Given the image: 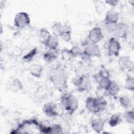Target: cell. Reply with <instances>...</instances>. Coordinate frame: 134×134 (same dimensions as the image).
I'll return each mask as SVG.
<instances>
[{"mask_svg":"<svg viewBox=\"0 0 134 134\" xmlns=\"http://www.w3.org/2000/svg\"><path fill=\"white\" fill-rule=\"evenodd\" d=\"M49 78L53 85L60 91L63 92L68 88L67 77L64 70L57 66L49 72Z\"/></svg>","mask_w":134,"mask_h":134,"instance_id":"obj_1","label":"cell"},{"mask_svg":"<svg viewBox=\"0 0 134 134\" xmlns=\"http://www.w3.org/2000/svg\"><path fill=\"white\" fill-rule=\"evenodd\" d=\"M61 105L69 114L72 115L79 107V100L75 96L65 93L61 97Z\"/></svg>","mask_w":134,"mask_h":134,"instance_id":"obj_2","label":"cell"},{"mask_svg":"<svg viewBox=\"0 0 134 134\" xmlns=\"http://www.w3.org/2000/svg\"><path fill=\"white\" fill-rule=\"evenodd\" d=\"M107 29L113 32L116 36L123 39H126L127 36V27L123 23H117L113 25H107Z\"/></svg>","mask_w":134,"mask_h":134,"instance_id":"obj_3","label":"cell"},{"mask_svg":"<svg viewBox=\"0 0 134 134\" xmlns=\"http://www.w3.org/2000/svg\"><path fill=\"white\" fill-rule=\"evenodd\" d=\"M30 23L29 15L25 12H20L17 13L14 20V26L19 29H23L28 26Z\"/></svg>","mask_w":134,"mask_h":134,"instance_id":"obj_4","label":"cell"},{"mask_svg":"<svg viewBox=\"0 0 134 134\" xmlns=\"http://www.w3.org/2000/svg\"><path fill=\"white\" fill-rule=\"evenodd\" d=\"M121 45L119 41L116 38H110L107 44V51L109 55L117 57L119 54Z\"/></svg>","mask_w":134,"mask_h":134,"instance_id":"obj_5","label":"cell"},{"mask_svg":"<svg viewBox=\"0 0 134 134\" xmlns=\"http://www.w3.org/2000/svg\"><path fill=\"white\" fill-rule=\"evenodd\" d=\"M83 55L87 57L99 58L101 56L100 50L97 44L90 43L84 48Z\"/></svg>","mask_w":134,"mask_h":134,"instance_id":"obj_6","label":"cell"},{"mask_svg":"<svg viewBox=\"0 0 134 134\" xmlns=\"http://www.w3.org/2000/svg\"><path fill=\"white\" fill-rule=\"evenodd\" d=\"M102 30L98 27H95L91 29L88 35V39L91 43L97 44L103 38Z\"/></svg>","mask_w":134,"mask_h":134,"instance_id":"obj_7","label":"cell"},{"mask_svg":"<svg viewBox=\"0 0 134 134\" xmlns=\"http://www.w3.org/2000/svg\"><path fill=\"white\" fill-rule=\"evenodd\" d=\"M42 111L46 116L49 117L53 118L59 115L57 105L52 102H49L45 104L43 107Z\"/></svg>","mask_w":134,"mask_h":134,"instance_id":"obj_8","label":"cell"},{"mask_svg":"<svg viewBox=\"0 0 134 134\" xmlns=\"http://www.w3.org/2000/svg\"><path fill=\"white\" fill-rule=\"evenodd\" d=\"M118 66L121 71H130L133 69V62L129 56H121L118 61Z\"/></svg>","mask_w":134,"mask_h":134,"instance_id":"obj_9","label":"cell"},{"mask_svg":"<svg viewBox=\"0 0 134 134\" xmlns=\"http://www.w3.org/2000/svg\"><path fill=\"white\" fill-rule=\"evenodd\" d=\"M119 14L117 12L113 10L108 11L105 15L104 21L106 25H113L118 23Z\"/></svg>","mask_w":134,"mask_h":134,"instance_id":"obj_10","label":"cell"},{"mask_svg":"<svg viewBox=\"0 0 134 134\" xmlns=\"http://www.w3.org/2000/svg\"><path fill=\"white\" fill-rule=\"evenodd\" d=\"M46 48L50 50H57L59 44L58 36L53 34L49 36L46 41L43 43Z\"/></svg>","mask_w":134,"mask_h":134,"instance_id":"obj_11","label":"cell"},{"mask_svg":"<svg viewBox=\"0 0 134 134\" xmlns=\"http://www.w3.org/2000/svg\"><path fill=\"white\" fill-rule=\"evenodd\" d=\"M85 107L91 113L94 114L99 113L95 97H87L85 100Z\"/></svg>","mask_w":134,"mask_h":134,"instance_id":"obj_12","label":"cell"},{"mask_svg":"<svg viewBox=\"0 0 134 134\" xmlns=\"http://www.w3.org/2000/svg\"><path fill=\"white\" fill-rule=\"evenodd\" d=\"M28 71L32 76L37 78H40L42 74L43 68L40 64L35 63L31 64L29 66Z\"/></svg>","mask_w":134,"mask_h":134,"instance_id":"obj_13","label":"cell"},{"mask_svg":"<svg viewBox=\"0 0 134 134\" xmlns=\"http://www.w3.org/2000/svg\"><path fill=\"white\" fill-rule=\"evenodd\" d=\"M23 88L22 82L18 78H14L8 83V88L13 92H18Z\"/></svg>","mask_w":134,"mask_h":134,"instance_id":"obj_14","label":"cell"},{"mask_svg":"<svg viewBox=\"0 0 134 134\" xmlns=\"http://www.w3.org/2000/svg\"><path fill=\"white\" fill-rule=\"evenodd\" d=\"M59 56V51L57 50H50L49 49L46 51L43 55L44 60L50 63L54 61Z\"/></svg>","mask_w":134,"mask_h":134,"instance_id":"obj_15","label":"cell"},{"mask_svg":"<svg viewBox=\"0 0 134 134\" xmlns=\"http://www.w3.org/2000/svg\"><path fill=\"white\" fill-rule=\"evenodd\" d=\"M119 102L120 106L125 109H130L132 107V101L127 95H122L119 98Z\"/></svg>","mask_w":134,"mask_h":134,"instance_id":"obj_16","label":"cell"},{"mask_svg":"<svg viewBox=\"0 0 134 134\" xmlns=\"http://www.w3.org/2000/svg\"><path fill=\"white\" fill-rule=\"evenodd\" d=\"M104 125L105 124L104 121L100 118L94 119L91 122L92 128L95 132L97 133H100L103 130L104 128Z\"/></svg>","mask_w":134,"mask_h":134,"instance_id":"obj_17","label":"cell"},{"mask_svg":"<svg viewBox=\"0 0 134 134\" xmlns=\"http://www.w3.org/2000/svg\"><path fill=\"white\" fill-rule=\"evenodd\" d=\"M52 125L48 120H43L39 122L38 129L41 133H50Z\"/></svg>","mask_w":134,"mask_h":134,"instance_id":"obj_18","label":"cell"},{"mask_svg":"<svg viewBox=\"0 0 134 134\" xmlns=\"http://www.w3.org/2000/svg\"><path fill=\"white\" fill-rule=\"evenodd\" d=\"M59 36L66 42L70 41L72 38L71 31L68 27L63 26L62 30L59 35Z\"/></svg>","mask_w":134,"mask_h":134,"instance_id":"obj_19","label":"cell"},{"mask_svg":"<svg viewBox=\"0 0 134 134\" xmlns=\"http://www.w3.org/2000/svg\"><path fill=\"white\" fill-rule=\"evenodd\" d=\"M119 91H120L119 86L118 84V83L114 81H111V83L110 86L106 91V92L108 93V94L109 95L113 97L116 96L119 93Z\"/></svg>","mask_w":134,"mask_h":134,"instance_id":"obj_20","label":"cell"},{"mask_svg":"<svg viewBox=\"0 0 134 134\" xmlns=\"http://www.w3.org/2000/svg\"><path fill=\"white\" fill-rule=\"evenodd\" d=\"M111 80L109 77L99 78L98 80V87L102 90L107 91L111 83Z\"/></svg>","mask_w":134,"mask_h":134,"instance_id":"obj_21","label":"cell"},{"mask_svg":"<svg viewBox=\"0 0 134 134\" xmlns=\"http://www.w3.org/2000/svg\"><path fill=\"white\" fill-rule=\"evenodd\" d=\"M121 121L120 115L119 114L116 113L113 114L108 120V124L111 127H115L118 125Z\"/></svg>","mask_w":134,"mask_h":134,"instance_id":"obj_22","label":"cell"},{"mask_svg":"<svg viewBox=\"0 0 134 134\" xmlns=\"http://www.w3.org/2000/svg\"><path fill=\"white\" fill-rule=\"evenodd\" d=\"M90 87H91L90 81L87 77L85 76L82 83L76 88L78 91L83 92L88 90L89 88H90Z\"/></svg>","mask_w":134,"mask_h":134,"instance_id":"obj_23","label":"cell"},{"mask_svg":"<svg viewBox=\"0 0 134 134\" xmlns=\"http://www.w3.org/2000/svg\"><path fill=\"white\" fill-rule=\"evenodd\" d=\"M38 52V48L37 47H35L30 50V51H29L27 53H26L25 55H24L23 57V60L26 62H29L32 60V59L34 58V57L36 56Z\"/></svg>","mask_w":134,"mask_h":134,"instance_id":"obj_24","label":"cell"},{"mask_svg":"<svg viewBox=\"0 0 134 134\" xmlns=\"http://www.w3.org/2000/svg\"><path fill=\"white\" fill-rule=\"evenodd\" d=\"M123 117L125 120L130 124H133L134 122V112L133 110H128L126 111L123 115Z\"/></svg>","mask_w":134,"mask_h":134,"instance_id":"obj_25","label":"cell"},{"mask_svg":"<svg viewBox=\"0 0 134 134\" xmlns=\"http://www.w3.org/2000/svg\"><path fill=\"white\" fill-rule=\"evenodd\" d=\"M96 98V102L97 106V108L98 109L99 112L103 111L106 107L107 105V101L106 99L102 96L95 97Z\"/></svg>","mask_w":134,"mask_h":134,"instance_id":"obj_26","label":"cell"},{"mask_svg":"<svg viewBox=\"0 0 134 134\" xmlns=\"http://www.w3.org/2000/svg\"><path fill=\"white\" fill-rule=\"evenodd\" d=\"M124 87L125 89L132 91L134 90V79L130 75H128L126 79Z\"/></svg>","mask_w":134,"mask_h":134,"instance_id":"obj_27","label":"cell"},{"mask_svg":"<svg viewBox=\"0 0 134 134\" xmlns=\"http://www.w3.org/2000/svg\"><path fill=\"white\" fill-rule=\"evenodd\" d=\"M51 35L49 31L44 28H41L39 31V39L43 44Z\"/></svg>","mask_w":134,"mask_h":134,"instance_id":"obj_28","label":"cell"},{"mask_svg":"<svg viewBox=\"0 0 134 134\" xmlns=\"http://www.w3.org/2000/svg\"><path fill=\"white\" fill-rule=\"evenodd\" d=\"M70 51L73 58L83 55V51H82V49L79 46H77L72 47L70 49Z\"/></svg>","mask_w":134,"mask_h":134,"instance_id":"obj_29","label":"cell"},{"mask_svg":"<svg viewBox=\"0 0 134 134\" xmlns=\"http://www.w3.org/2000/svg\"><path fill=\"white\" fill-rule=\"evenodd\" d=\"M63 132V129L61 126L59 124H55L52 125L50 133H62Z\"/></svg>","mask_w":134,"mask_h":134,"instance_id":"obj_30","label":"cell"},{"mask_svg":"<svg viewBox=\"0 0 134 134\" xmlns=\"http://www.w3.org/2000/svg\"><path fill=\"white\" fill-rule=\"evenodd\" d=\"M63 25H62V24L61 23H59V22L55 23L53 25V27H52V30L53 31V34L58 36L60 32L62 30V29L63 28Z\"/></svg>","mask_w":134,"mask_h":134,"instance_id":"obj_31","label":"cell"},{"mask_svg":"<svg viewBox=\"0 0 134 134\" xmlns=\"http://www.w3.org/2000/svg\"><path fill=\"white\" fill-rule=\"evenodd\" d=\"M61 55L62 59L63 60L68 61L70 60L72 57L71 53L69 49H63L61 52Z\"/></svg>","mask_w":134,"mask_h":134,"instance_id":"obj_32","label":"cell"},{"mask_svg":"<svg viewBox=\"0 0 134 134\" xmlns=\"http://www.w3.org/2000/svg\"><path fill=\"white\" fill-rule=\"evenodd\" d=\"M85 75H77L72 79V82L73 84L77 88L82 83Z\"/></svg>","mask_w":134,"mask_h":134,"instance_id":"obj_33","label":"cell"},{"mask_svg":"<svg viewBox=\"0 0 134 134\" xmlns=\"http://www.w3.org/2000/svg\"><path fill=\"white\" fill-rule=\"evenodd\" d=\"M98 74L99 79L102 77H109V73L106 69H102Z\"/></svg>","mask_w":134,"mask_h":134,"instance_id":"obj_34","label":"cell"},{"mask_svg":"<svg viewBox=\"0 0 134 134\" xmlns=\"http://www.w3.org/2000/svg\"><path fill=\"white\" fill-rule=\"evenodd\" d=\"M119 2V1H106L105 2V3L114 7L117 5Z\"/></svg>","mask_w":134,"mask_h":134,"instance_id":"obj_35","label":"cell"}]
</instances>
